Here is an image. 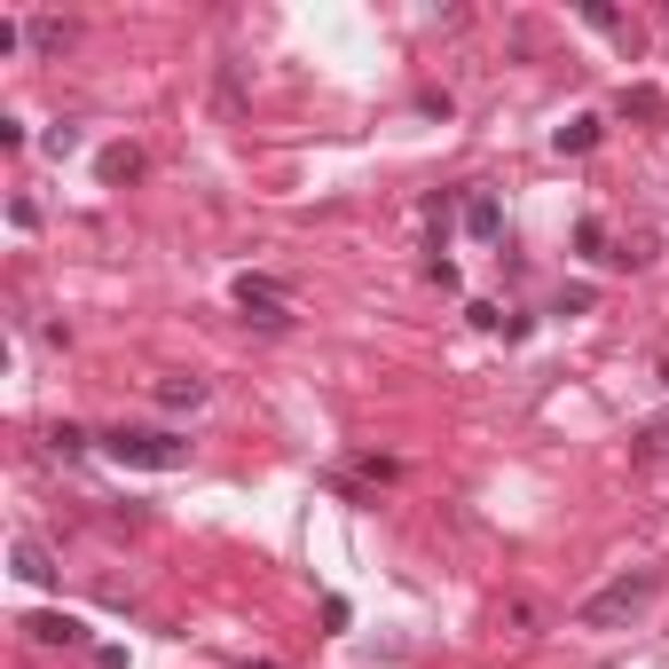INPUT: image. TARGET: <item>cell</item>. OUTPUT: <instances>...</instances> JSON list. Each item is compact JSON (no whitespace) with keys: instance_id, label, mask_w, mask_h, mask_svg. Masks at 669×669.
Returning a JSON list of instances; mask_svg holds the SVG:
<instances>
[{"instance_id":"1","label":"cell","mask_w":669,"mask_h":669,"mask_svg":"<svg viewBox=\"0 0 669 669\" xmlns=\"http://www.w3.org/2000/svg\"><path fill=\"white\" fill-rule=\"evenodd\" d=\"M654 591H661V567H630V575H615L607 591H591V598H583L575 622H583V630H622L630 615H646V607H654Z\"/></svg>"},{"instance_id":"2","label":"cell","mask_w":669,"mask_h":669,"mask_svg":"<svg viewBox=\"0 0 669 669\" xmlns=\"http://www.w3.org/2000/svg\"><path fill=\"white\" fill-rule=\"evenodd\" d=\"M103 457H111V464H126V473H182V464H189V442H182V433L111 425V433H103Z\"/></svg>"},{"instance_id":"3","label":"cell","mask_w":669,"mask_h":669,"mask_svg":"<svg viewBox=\"0 0 669 669\" xmlns=\"http://www.w3.org/2000/svg\"><path fill=\"white\" fill-rule=\"evenodd\" d=\"M237 308H245V323H260V331H284V323H292L284 292L268 284V276H237Z\"/></svg>"},{"instance_id":"4","label":"cell","mask_w":669,"mask_h":669,"mask_svg":"<svg viewBox=\"0 0 669 669\" xmlns=\"http://www.w3.org/2000/svg\"><path fill=\"white\" fill-rule=\"evenodd\" d=\"M464 228H473L481 245H496V237H505V206H496L488 189H473V197H464Z\"/></svg>"},{"instance_id":"5","label":"cell","mask_w":669,"mask_h":669,"mask_svg":"<svg viewBox=\"0 0 669 669\" xmlns=\"http://www.w3.org/2000/svg\"><path fill=\"white\" fill-rule=\"evenodd\" d=\"M583 24H591V32H607V40H622L630 55H639V24H630L622 9H607V0H583Z\"/></svg>"},{"instance_id":"6","label":"cell","mask_w":669,"mask_h":669,"mask_svg":"<svg viewBox=\"0 0 669 669\" xmlns=\"http://www.w3.org/2000/svg\"><path fill=\"white\" fill-rule=\"evenodd\" d=\"M24 630H32L40 646H87V622H79V615H32Z\"/></svg>"},{"instance_id":"7","label":"cell","mask_w":669,"mask_h":669,"mask_svg":"<svg viewBox=\"0 0 669 669\" xmlns=\"http://www.w3.org/2000/svg\"><path fill=\"white\" fill-rule=\"evenodd\" d=\"M9 559H16V575H24L32 591H48V583H55V559L32 544V535H16V552H9Z\"/></svg>"},{"instance_id":"8","label":"cell","mask_w":669,"mask_h":669,"mask_svg":"<svg viewBox=\"0 0 669 669\" xmlns=\"http://www.w3.org/2000/svg\"><path fill=\"white\" fill-rule=\"evenodd\" d=\"M622 119H639V126H661V119H669L661 87H622Z\"/></svg>"},{"instance_id":"9","label":"cell","mask_w":669,"mask_h":669,"mask_svg":"<svg viewBox=\"0 0 669 669\" xmlns=\"http://www.w3.org/2000/svg\"><path fill=\"white\" fill-rule=\"evenodd\" d=\"M158 401L165 410H197V401H206V379H158Z\"/></svg>"},{"instance_id":"10","label":"cell","mask_w":669,"mask_h":669,"mask_svg":"<svg viewBox=\"0 0 669 669\" xmlns=\"http://www.w3.org/2000/svg\"><path fill=\"white\" fill-rule=\"evenodd\" d=\"M559 150H567V158L598 150V119H567V126H559Z\"/></svg>"},{"instance_id":"11","label":"cell","mask_w":669,"mask_h":669,"mask_svg":"<svg viewBox=\"0 0 669 669\" xmlns=\"http://www.w3.org/2000/svg\"><path fill=\"white\" fill-rule=\"evenodd\" d=\"M134 174H143V150H134V143L103 150V182H134Z\"/></svg>"},{"instance_id":"12","label":"cell","mask_w":669,"mask_h":669,"mask_svg":"<svg viewBox=\"0 0 669 669\" xmlns=\"http://www.w3.org/2000/svg\"><path fill=\"white\" fill-rule=\"evenodd\" d=\"M40 150H48V158H72V150H79V126H48Z\"/></svg>"},{"instance_id":"13","label":"cell","mask_w":669,"mask_h":669,"mask_svg":"<svg viewBox=\"0 0 669 669\" xmlns=\"http://www.w3.org/2000/svg\"><path fill=\"white\" fill-rule=\"evenodd\" d=\"M575 245H583L591 260H615V252H607V221H583V228H575Z\"/></svg>"},{"instance_id":"14","label":"cell","mask_w":669,"mask_h":669,"mask_svg":"<svg viewBox=\"0 0 669 669\" xmlns=\"http://www.w3.org/2000/svg\"><path fill=\"white\" fill-rule=\"evenodd\" d=\"M32 48H40V55H63V24L40 16V24H32Z\"/></svg>"},{"instance_id":"15","label":"cell","mask_w":669,"mask_h":669,"mask_svg":"<svg viewBox=\"0 0 669 669\" xmlns=\"http://www.w3.org/2000/svg\"><path fill=\"white\" fill-rule=\"evenodd\" d=\"M591 299H598L591 284H567V292H559V315H583V308H591Z\"/></svg>"},{"instance_id":"16","label":"cell","mask_w":669,"mask_h":669,"mask_svg":"<svg viewBox=\"0 0 669 669\" xmlns=\"http://www.w3.org/2000/svg\"><path fill=\"white\" fill-rule=\"evenodd\" d=\"M661 442H669V418H654V425H646V433H639V457H654V449H661Z\"/></svg>"},{"instance_id":"17","label":"cell","mask_w":669,"mask_h":669,"mask_svg":"<svg viewBox=\"0 0 669 669\" xmlns=\"http://www.w3.org/2000/svg\"><path fill=\"white\" fill-rule=\"evenodd\" d=\"M260 669H276V661H260Z\"/></svg>"}]
</instances>
